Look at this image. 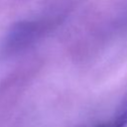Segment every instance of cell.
Returning a JSON list of instances; mask_svg holds the SVG:
<instances>
[{"mask_svg": "<svg viewBox=\"0 0 127 127\" xmlns=\"http://www.w3.org/2000/svg\"><path fill=\"white\" fill-rule=\"evenodd\" d=\"M54 24L55 20L48 18L24 20L14 24L4 41L5 53L18 54L31 48L49 33Z\"/></svg>", "mask_w": 127, "mask_h": 127, "instance_id": "cell-1", "label": "cell"}, {"mask_svg": "<svg viewBox=\"0 0 127 127\" xmlns=\"http://www.w3.org/2000/svg\"><path fill=\"white\" fill-rule=\"evenodd\" d=\"M127 126V99L124 101L116 116L100 127H126Z\"/></svg>", "mask_w": 127, "mask_h": 127, "instance_id": "cell-2", "label": "cell"}]
</instances>
